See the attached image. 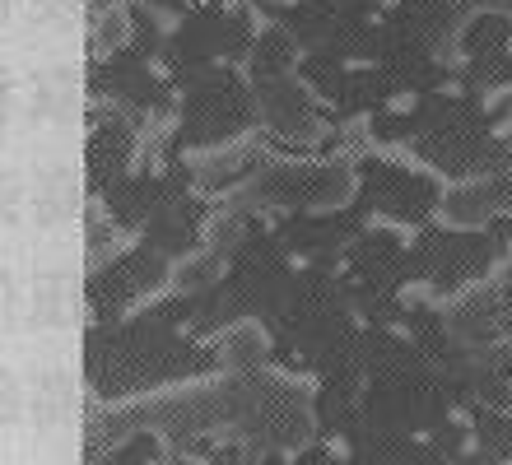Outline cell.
<instances>
[{
    "instance_id": "1",
    "label": "cell",
    "mask_w": 512,
    "mask_h": 465,
    "mask_svg": "<svg viewBox=\"0 0 512 465\" xmlns=\"http://www.w3.org/2000/svg\"><path fill=\"white\" fill-rule=\"evenodd\" d=\"M261 354H266V335L256 331L252 321H243V326L229 335V363H256Z\"/></svg>"
}]
</instances>
